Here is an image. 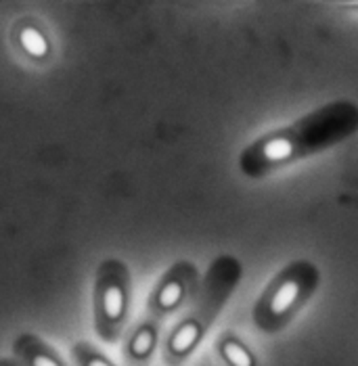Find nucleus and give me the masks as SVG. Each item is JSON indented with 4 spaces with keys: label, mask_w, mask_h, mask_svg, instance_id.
<instances>
[{
    "label": "nucleus",
    "mask_w": 358,
    "mask_h": 366,
    "mask_svg": "<svg viewBox=\"0 0 358 366\" xmlns=\"http://www.w3.org/2000/svg\"><path fill=\"white\" fill-rule=\"evenodd\" d=\"M357 132V103L348 99L331 101L249 142L239 153V172L249 180H262L283 168L296 165L350 140Z\"/></svg>",
    "instance_id": "obj_1"
},
{
    "label": "nucleus",
    "mask_w": 358,
    "mask_h": 366,
    "mask_svg": "<svg viewBox=\"0 0 358 366\" xmlns=\"http://www.w3.org/2000/svg\"><path fill=\"white\" fill-rule=\"evenodd\" d=\"M243 278L241 259L225 253L210 262L199 291L187 306L185 314L164 337L161 358L166 366H183L206 341L208 333L220 318L229 299Z\"/></svg>",
    "instance_id": "obj_2"
},
{
    "label": "nucleus",
    "mask_w": 358,
    "mask_h": 366,
    "mask_svg": "<svg viewBox=\"0 0 358 366\" xmlns=\"http://www.w3.org/2000/svg\"><path fill=\"white\" fill-rule=\"evenodd\" d=\"M321 268L310 259H291L262 289L253 308V327L264 335L285 331L321 287Z\"/></svg>",
    "instance_id": "obj_3"
},
{
    "label": "nucleus",
    "mask_w": 358,
    "mask_h": 366,
    "mask_svg": "<svg viewBox=\"0 0 358 366\" xmlns=\"http://www.w3.org/2000/svg\"><path fill=\"white\" fill-rule=\"evenodd\" d=\"M132 293L134 280L128 264L119 257H105L97 268L93 287L95 331L103 344H118L128 333Z\"/></svg>",
    "instance_id": "obj_4"
},
{
    "label": "nucleus",
    "mask_w": 358,
    "mask_h": 366,
    "mask_svg": "<svg viewBox=\"0 0 358 366\" xmlns=\"http://www.w3.org/2000/svg\"><path fill=\"white\" fill-rule=\"evenodd\" d=\"M199 285V268L191 259H176L149 291L145 312L166 320L191 304Z\"/></svg>",
    "instance_id": "obj_5"
},
{
    "label": "nucleus",
    "mask_w": 358,
    "mask_h": 366,
    "mask_svg": "<svg viewBox=\"0 0 358 366\" xmlns=\"http://www.w3.org/2000/svg\"><path fill=\"white\" fill-rule=\"evenodd\" d=\"M8 42L17 57L34 67H48L55 59L51 29L36 15L17 17L8 27Z\"/></svg>",
    "instance_id": "obj_6"
},
{
    "label": "nucleus",
    "mask_w": 358,
    "mask_h": 366,
    "mask_svg": "<svg viewBox=\"0 0 358 366\" xmlns=\"http://www.w3.org/2000/svg\"><path fill=\"white\" fill-rule=\"evenodd\" d=\"M164 320L145 312L121 339V360L126 366H151L161 341Z\"/></svg>",
    "instance_id": "obj_7"
},
{
    "label": "nucleus",
    "mask_w": 358,
    "mask_h": 366,
    "mask_svg": "<svg viewBox=\"0 0 358 366\" xmlns=\"http://www.w3.org/2000/svg\"><path fill=\"white\" fill-rule=\"evenodd\" d=\"M13 358L19 366H67L65 358L40 335L23 331L11 344Z\"/></svg>",
    "instance_id": "obj_8"
},
{
    "label": "nucleus",
    "mask_w": 358,
    "mask_h": 366,
    "mask_svg": "<svg viewBox=\"0 0 358 366\" xmlns=\"http://www.w3.org/2000/svg\"><path fill=\"white\" fill-rule=\"evenodd\" d=\"M216 356L225 366H260L256 352L235 331H223L218 335Z\"/></svg>",
    "instance_id": "obj_9"
},
{
    "label": "nucleus",
    "mask_w": 358,
    "mask_h": 366,
    "mask_svg": "<svg viewBox=\"0 0 358 366\" xmlns=\"http://www.w3.org/2000/svg\"><path fill=\"white\" fill-rule=\"evenodd\" d=\"M74 366H118L101 348L91 341H76L72 346Z\"/></svg>",
    "instance_id": "obj_10"
},
{
    "label": "nucleus",
    "mask_w": 358,
    "mask_h": 366,
    "mask_svg": "<svg viewBox=\"0 0 358 366\" xmlns=\"http://www.w3.org/2000/svg\"><path fill=\"white\" fill-rule=\"evenodd\" d=\"M0 366H19V362H17L13 356H4V358H2V362H0Z\"/></svg>",
    "instance_id": "obj_11"
}]
</instances>
